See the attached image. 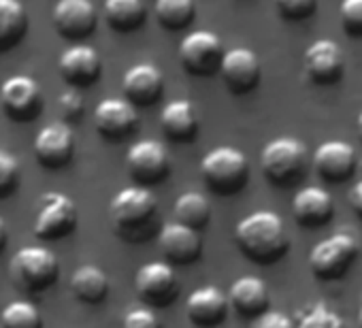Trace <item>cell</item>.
Segmentation results:
<instances>
[{"instance_id": "d590c367", "label": "cell", "mask_w": 362, "mask_h": 328, "mask_svg": "<svg viewBox=\"0 0 362 328\" xmlns=\"http://www.w3.org/2000/svg\"><path fill=\"white\" fill-rule=\"evenodd\" d=\"M122 328H162V326H160L158 315L151 309L139 307V309H132L126 313Z\"/></svg>"}, {"instance_id": "8d00e7d4", "label": "cell", "mask_w": 362, "mask_h": 328, "mask_svg": "<svg viewBox=\"0 0 362 328\" xmlns=\"http://www.w3.org/2000/svg\"><path fill=\"white\" fill-rule=\"evenodd\" d=\"M252 328H296V322L281 311H264L256 317Z\"/></svg>"}, {"instance_id": "8fae6325", "label": "cell", "mask_w": 362, "mask_h": 328, "mask_svg": "<svg viewBox=\"0 0 362 328\" xmlns=\"http://www.w3.org/2000/svg\"><path fill=\"white\" fill-rule=\"evenodd\" d=\"M134 288L143 303L166 307L179 294V281L168 262H147L134 275Z\"/></svg>"}, {"instance_id": "e0dca14e", "label": "cell", "mask_w": 362, "mask_h": 328, "mask_svg": "<svg viewBox=\"0 0 362 328\" xmlns=\"http://www.w3.org/2000/svg\"><path fill=\"white\" fill-rule=\"evenodd\" d=\"M303 64L307 75L315 83H334L343 77L345 58L341 47L330 39L313 41L303 56Z\"/></svg>"}, {"instance_id": "4fadbf2b", "label": "cell", "mask_w": 362, "mask_h": 328, "mask_svg": "<svg viewBox=\"0 0 362 328\" xmlns=\"http://www.w3.org/2000/svg\"><path fill=\"white\" fill-rule=\"evenodd\" d=\"M54 28L66 41L88 39L98 22L96 7L90 0H62L54 7Z\"/></svg>"}, {"instance_id": "3957f363", "label": "cell", "mask_w": 362, "mask_h": 328, "mask_svg": "<svg viewBox=\"0 0 362 328\" xmlns=\"http://www.w3.org/2000/svg\"><path fill=\"white\" fill-rule=\"evenodd\" d=\"M201 175L216 194H235L247 184L250 162L241 149L220 145L203 158Z\"/></svg>"}, {"instance_id": "603a6c76", "label": "cell", "mask_w": 362, "mask_h": 328, "mask_svg": "<svg viewBox=\"0 0 362 328\" xmlns=\"http://www.w3.org/2000/svg\"><path fill=\"white\" fill-rule=\"evenodd\" d=\"M160 126L164 134L177 143L192 141L199 130V117L194 105L186 98H175L166 102L160 113Z\"/></svg>"}, {"instance_id": "4dcf8cb0", "label": "cell", "mask_w": 362, "mask_h": 328, "mask_svg": "<svg viewBox=\"0 0 362 328\" xmlns=\"http://www.w3.org/2000/svg\"><path fill=\"white\" fill-rule=\"evenodd\" d=\"M296 328H345V324H343L341 315L337 311H332L328 305L315 303L300 313Z\"/></svg>"}, {"instance_id": "ffe728a7", "label": "cell", "mask_w": 362, "mask_h": 328, "mask_svg": "<svg viewBox=\"0 0 362 328\" xmlns=\"http://www.w3.org/2000/svg\"><path fill=\"white\" fill-rule=\"evenodd\" d=\"M103 71L100 56L94 47L77 43L69 47L60 58V75L75 88H90L98 81Z\"/></svg>"}, {"instance_id": "ac0fdd59", "label": "cell", "mask_w": 362, "mask_h": 328, "mask_svg": "<svg viewBox=\"0 0 362 328\" xmlns=\"http://www.w3.org/2000/svg\"><path fill=\"white\" fill-rule=\"evenodd\" d=\"M356 149L347 141H326L313 151V167L326 182H345L356 169Z\"/></svg>"}, {"instance_id": "30bf717a", "label": "cell", "mask_w": 362, "mask_h": 328, "mask_svg": "<svg viewBox=\"0 0 362 328\" xmlns=\"http://www.w3.org/2000/svg\"><path fill=\"white\" fill-rule=\"evenodd\" d=\"M126 167L139 186H151L168 175L170 158L160 141H139L128 149Z\"/></svg>"}, {"instance_id": "484cf974", "label": "cell", "mask_w": 362, "mask_h": 328, "mask_svg": "<svg viewBox=\"0 0 362 328\" xmlns=\"http://www.w3.org/2000/svg\"><path fill=\"white\" fill-rule=\"evenodd\" d=\"M28 30V16L18 0H0V54L13 49Z\"/></svg>"}, {"instance_id": "277c9868", "label": "cell", "mask_w": 362, "mask_h": 328, "mask_svg": "<svg viewBox=\"0 0 362 328\" xmlns=\"http://www.w3.org/2000/svg\"><path fill=\"white\" fill-rule=\"evenodd\" d=\"M58 258L45 247H22L11 264L9 275L13 286L26 294H41L58 281Z\"/></svg>"}, {"instance_id": "83f0119b", "label": "cell", "mask_w": 362, "mask_h": 328, "mask_svg": "<svg viewBox=\"0 0 362 328\" xmlns=\"http://www.w3.org/2000/svg\"><path fill=\"white\" fill-rule=\"evenodd\" d=\"M175 222L194 230H203L211 220V203L201 192H184L175 201Z\"/></svg>"}, {"instance_id": "ab89813d", "label": "cell", "mask_w": 362, "mask_h": 328, "mask_svg": "<svg viewBox=\"0 0 362 328\" xmlns=\"http://www.w3.org/2000/svg\"><path fill=\"white\" fill-rule=\"evenodd\" d=\"M356 126H358V132H360V139H362V111L358 113V124Z\"/></svg>"}, {"instance_id": "f35d334b", "label": "cell", "mask_w": 362, "mask_h": 328, "mask_svg": "<svg viewBox=\"0 0 362 328\" xmlns=\"http://www.w3.org/2000/svg\"><path fill=\"white\" fill-rule=\"evenodd\" d=\"M5 245H7V224L3 218H0V252L5 250Z\"/></svg>"}, {"instance_id": "60d3db41", "label": "cell", "mask_w": 362, "mask_h": 328, "mask_svg": "<svg viewBox=\"0 0 362 328\" xmlns=\"http://www.w3.org/2000/svg\"><path fill=\"white\" fill-rule=\"evenodd\" d=\"M358 322H360V328H362V307H360V313H358Z\"/></svg>"}, {"instance_id": "1f68e13d", "label": "cell", "mask_w": 362, "mask_h": 328, "mask_svg": "<svg viewBox=\"0 0 362 328\" xmlns=\"http://www.w3.org/2000/svg\"><path fill=\"white\" fill-rule=\"evenodd\" d=\"M20 186V164L18 160L0 149V199H9Z\"/></svg>"}, {"instance_id": "d4e9b609", "label": "cell", "mask_w": 362, "mask_h": 328, "mask_svg": "<svg viewBox=\"0 0 362 328\" xmlns=\"http://www.w3.org/2000/svg\"><path fill=\"white\" fill-rule=\"evenodd\" d=\"M71 290L77 300L88 303V305H98L109 294V277L105 275L103 269L94 264H83L73 273Z\"/></svg>"}, {"instance_id": "f546056e", "label": "cell", "mask_w": 362, "mask_h": 328, "mask_svg": "<svg viewBox=\"0 0 362 328\" xmlns=\"http://www.w3.org/2000/svg\"><path fill=\"white\" fill-rule=\"evenodd\" d=\"M3 328H43L41 311L28 300H13L3 311Z\"/></svg>"}, {"instance_id": "cb8c5ba5", "label": "cell", "mask_w": 362, "mask_h": 328, "mask_svg": "<svg viewBox=\"0 0 362 328\" xmlns=\"http://www.w3.org/2000/svg\"><path fill=\"white\" fill-rule=\"evenodd\" d=\"M228 300L237 313L245 317H258L269 307V288L260 277H239L228 290Z\"/></svg>"}, {"instance_id": "9a60e30c", "label": "cell", "mask_w": 362, "mask_h": 328, "mask_svg": "<svg viewBox=\"0 0 362 328\" xmlns=\"http://www.w3.org/2000/svg\"><path fill=\"white\" fill-rule=\"evenodd\" d=\"M73 149H75V139L69 124L45 126L35 141L37 162L47 171H58L66 167L73 158Z\"/></svg>"}, {"instance_id": "836d02e7", "label": "cell", "mask_w": 362, "mask_h": 328, "mask_svg": "<svg viewBox=\"0 0 362 328\" xmlns=\"http://www.w3.org/2000/svg\"><path fill=\"white\" fill-rule=\"evenodd\" d=\"M317 3L315 0H279L277 3V11L292 22H300L307 20L315 13Z\"/></svg>"}, {"instance_id": "d6986e66", "label": "cell", "mask_w": 362, "mask_h": 328, "mask_svg": "<svg viewBox=\"0 0 362 328\" xmlns=\"http://www.w3.org/2000/svg\"><path fill=\"white\" fill-rule=\"evenodd\" d=\"M228 307H230L228 296L216 286H201L186 300L188 320L199 328L220 326L228 315Z\"/></svg>"}, {"instance_id": "4316f807", "label": "cell", "mask_w": 362, "mask_h": 328, "mask_svg": "<svg viewBox=\"0 0 362 328\" xmlns=\"http://www.w3.org/2000/svg\"><path fill=\"white\" fill-rule=\"evenodd\" d=\"M105 18L113 30L132 33L143 26L147 18V7L141 0H107Z\"/></svg>"}, {"instance_id": "ba28073f", "label": "cell", "mask_w": 362, "mask_h": 328, "mask_svg": "<svg viewBox=\"0 0 362 328\" xmlns=\"http://www.w3.org/2000/svg\"><path fill=\"white\" fill-rule=\"evenodd\" d=\"M179 60L192 75H214L224 60V47L220 37L211 30L190 33L179 45Z\"/></svg>"}, {"instance_id": "8992f818", "label": "cell", "mask_w": 362, "mask_h": 328, "mask_svg": "<svg viewBox=\"0 0 362 328\" xmlns=\"http://www.w3.org/2000/svg\"><path fill=\"white\" fill-rule=\"evenodd\" d=\"M356 256H358V241L349 233H334L311 250L309 269L317 279L332 281L349 271Z\"/></svg>"}, {"instance_id": "7a4b0ae2", "label": "cell", "mask_w": 362, "mask_h": 328, "mask_svg": "<svg viewBox=\"0 0 362 328\" xmlns=\"http://www.w3.org/2000/svg\"><path fill=\"white\" fill-rule=\"evenodd\" d=\"M235 239L239 250L260 264L277 262L288 252L286 226L275 211H254L245 216L235 228Z\"/></svg>"}, {"instance_id": "7402d4cb", "label": "cell", "mask_w": 362, "mask_h": 328, "mask_svg": "<svg viewBox=\"0 0 362 328\" xmlns=\"http://www.w3.org/2000/svg\"><path fill=\"white\" fill-rule=\"evenodd\" d=\"M332 211H334V201L330 192L317 186L298 190L292 201V213L300 226H309V228L324 226L332 218Z\"/></svg>"}, {"instance_id": "9c48e42d", "label": "cell", "mask_w": 362, "mask_h": 328, "mask_svg": "<svg viewBox=\"0 0 362 328\" xmlns=\"http://www.w3.org/2000/svg\"><path fill=\"white\" fill-rule=\"evenodd\" d=\"M0 105L9 119L18 124L35 122L43 111V94L35 79L26 75L9 77L0 88Z\"/></svg>"}, {"instance_id": "5b68a950", "label": "cell", "mask_w": 362, "mask_h": 328, "mask_svg": "<svg viewBox=\"0 0 362 328\" xmlns=\"http://www.w3.org/2000/svg\"><path fill=\"white\" fill-rule=\"evenodd\" d=\"M262 173L275 186L296 182L307 164V147L294 136H279L267 143L260 156Z\"/></svg>"}, {"instance_id": "74e56055", "label": "cell", "mask_w": 362, "mask_h": 328, "mask_svg": "<svg viewBox=\"0 0 362 328\" xmlns=\"http://www.w3.org/2000/svg\"><path fill=\"white\" fill-rule=\"evenodd\" d=\"M349 205L362 218V180L358 184H354V188L349 190Z\"/></svg>"}, {"instance_id": "2e32d148", "label": "cell", "mask_w": 362, "mask_h": 328, "mask_svg": "<svg viewBox=\"0 0 362 328\" xmlns=\"http://www.w3.org/2000/svg\"><path fill=\"white\" fill-rule=\"evenodd\" d=\"M158 247L164 258L173 264H190L201 256L203 239L199 230L188 228L184 224H164L158 233Z\"/></svg>"}, {"instance_id": "7c38bea8", "label": "cell", "mask_w": 362, "mask_h": 328, "mask_svg": "<svg viewBox=\"0 0 362 328\" xmlns=\"http://www.w3.org/2000/svg\"><path fill=\"white\" fill-rule=\"evenodd\" d=\"M136 107L126 98H105L94 111V126L107 141H124L136 130Z\"/></svg>"}, {"instance_id": "f1b7e54d", "label": "cell", "mask_w": 362, "mask_h": 328, "mask_svg": "<svg viewBox=\"0 0 362 328\" xmlns=\"http://www.w3.org/2000/svg\"><path fill=\"white\" fill-rule=\"evenodd\" d=\"M156 20L168 30H181L192 24L197 7L192 0H158L153 5Z\"/></svg>"}, {"instance_id": "e575fe53", "label": "cell", "mask_w": 362, "mask_h": 328, "mask_svg": "<svg viewBox=\"0 0 362 328\" xmlns=\"http://www.w3.org/2000/svg\"><path fill=\"white\" fill-rule=\"evenodd\" d=\"M58 105H60V113H62V117H64L69 124H77V122H81L83 111H86V102H83V98H81V94H79V92L69 90V92L60 94Z\"/></svg>"}, {"instance_id": "6da1fadb", "label": "cell", "mask_w": 362, "mask_h": 328, "mask_svg": "<svg viewBox=\"0 0 362 328\" xmlns=\"http://www.w3.org/2000/svg\"><path fill=\"white\" fill-rule=\"evenodd\" d=\"M113 233L128 243L147 241L158 226V199L141 186L117 192L109 207Z\"/></svg>"}, {"instance_id": "52a82bcc", "label": "cell", "mask_w": 362, "mask_h": 328, "mask_svg": "<svg viewBox=\"0 0 362 328\" xmlns=\"http://www.w3.org/2000/svg\"><path fill=\"white\" fill-rule=\"evenodd\" d=\"M79 213L75 203L58 192H47L39 201L35 235L43 241H58L75 233Z\"/></svg>"}, {"instance_id": "d6a6232c", "label": "cell", "mask_w": 362, "mask_h": 328, "mask_svg": "<svg viewBox=\"0 0 362 328\" xmlns=\"http://www.w3.org/2000/svg\"><path fill=\"white\" fill-rule=\"evenodd\" d=\"M339 13L343 28L351 37H362V0H343Z\"/></svg>"}, {"instance_id": "5bb4252c", "label": "cell", "mask_w": 362, "mask_h": 328, "mask_svg": "<svg viewBox=\"0 0 362 328\" xmlns=\"http://www.w3.org/2000/svg\"><path fill=\"white\" fill-rule=\"evenodd\" d=\"M222 79L233 94H247L260 83V60L250 47H233L224 54L220 66Z\"/></svg>"}, {"instance_id": "44dd1931", "label": "cell", "mask_w": 362, "mask_h": 328, "mask_svg": "<svg viewBox=\"0 0 362 328\" xmlns=\"http://www.w3.org/2000/svg\"><path fill=\"white\" fill-rule=\"evenodd\" d=\"M122 88H124V98L128 102H132L134 107L136 105L149 107L162 96L164 77L158 66H153L149 62H141L126 71Z\"/></svg>"}]
</instances>
